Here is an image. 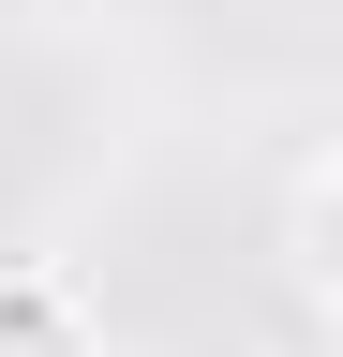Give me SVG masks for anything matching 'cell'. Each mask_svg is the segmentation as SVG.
I'll return each mask as SVG.
<instances>
[{"label": "cell", "instance_id": "7a4b0ae2", "mask_svg": "<svg viewBox=\"0 0 343 357\" xmlns=\"http://www.w3.org/2000/svg\"><path fill=\"white\" fill-rule=\"evenodd\" d=\"M0 357H105L90 342V298H75V268H0Z\"/></svg>", "mask_w": 343, "mask_h": 357}, {"label": "cell", "instance_id": "6da1fadb", "mask_svg": "<svg viewBox=\"0 0 343 357\" xmlns=\"http://www.w3.org/2000/svg\"><path fill=\"white\" fill-rule=\"evenodd\" d=\"M328 223H343V149H298V178H284V283H298V312H328V298H343Z\"/></svg>", "mask_w": 343, "mask_h": 357}]
</instances>
